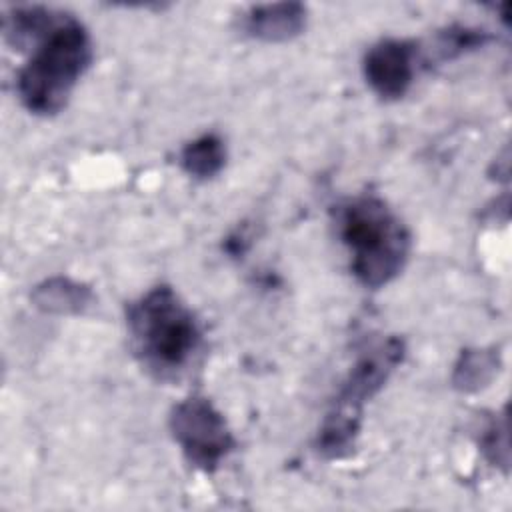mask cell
Listing matches in <instances>:
<instances>
[{"label":"cell","mask_w":512,"mask_h":512,"mask_svg":"<svg viewBox=\"0 0 512 512\" xmlns=\"http://www.w3.org/2000/svg\"><path fill=\"white\" fill-rule=\"evenodd\" d=\"M92 62L86 26L58 12L52 26L34 42L32 56L18 70L16 92L22 106L38 116H54L66 104Z\"/></svg>","instance_id":"1"},{"label":"cell","mask_w":512,"mask_h":512,"mask_svg":"<svg viewBox=\"0 0 512 512\" xmlns=\"http://www.w3.org/2000/svg\"><path fill=\"white\" fill-rule=\"evenodd\" d=\"M336 228L350 252V268L366 288H382L404 268L410 232L376 196H356L336 210Z\"/></svg>","instance_id":"2"},{"label":"cell","mask_w":512,"mask_h":512,"mask_svg":"<svg viewBox=\"0 0 512 512\" xmlns=\"http://www.w3.org/2000/svg\"><path fill=\"white\" fill-rule=\"evenodd\" d=\"M126 322L136 356L158 378L184 370L200 346L202 334L194 312L166 284L134 300Z\"/></svg>","instance_id":"3"},{"label":"cell","mask_w":512,"mask_h":512,"mask_svg":"<svg viewBox=\"0 0 512 512\" xmlns=\"http://www.w3.org/2000/svg\"><path fill=\"white\" fill-rule=\"evenodd\" d=\"M168 426L184 458L202 472H214L236 446L226 418L204 396H188L174 404Z\"/></svg>","instance_id":"4"},{"label":"cell","mask_w":512,"mask_h":512,"mask_svg":"<svg viewBox=\"0 0 512 512\" xmlns=\"http://www.w3.org/2000/svg\"><path fill=\"white\" fill-rule=\"evenodd\" d=\"M404 352V340L398 336H388L364 350L344 378L334 406L326 418L360 430L364 402L370 400L386 384L388 376L404 360Z\"/></svg>","instance_id":"5"},{"label":"cell","mask_w":512,"mask_h":512,"mask_svg":"<svg viewBox=\"0 0 512 512\" xmlns=\"http://www.w3.org/2000/svg\"><path fill=\"white\" fill-rule=\"evenodd\" d=\"M364 78L368 86L384 100L402 98L416 72V48L408 40L384 38L364 56Z\"/></svg>","instance_id":"6"},{"label":"cell","mask_w":512,"mask_h":512,"mask_svg":"<svg viewBox=\"0 0 512 512\" xmlns=\"http://www.w3.org/2000/svg\"><path fill=\"white\" fill-rule=\"evenodd\" d=\"M308 10L300 2L250 6L242 14V30L262 42H288L306 28Z\"/></svg>","instance_id":"7"},{"label":"cell","mask_w":512,"mask_h":512,"mask_svg":"<svg viewBox=\"0 0 512 512\" xmlns=\"http://www.w3.org/2000/svg\"><path fill=\"white\" fill-rule=\"evenodd\" d=\"M94 300V292L88 284L68 276L46 278L30 292V302L36 310L56 316H80Z\"/></svg>","instance_id":"8"},{"label":"cell","mask_w":512,"mask_h":512,"mask_svg":"<svg viewBox=\"0 0 512 512\" xmlns=\"http://www.w3.org/2000/svg\"><path fill=\"white\" fill-rule=\"evenodd\" d=\"M502 366V356L496 346L466 348L460 352L452 370V386L458 392H478L486 388Z\"/></svg>","instance_id":"9"},{"label":"cell","mask_w":512,"mask_h":512,"mask_svg":"<svg viewBox=\"0 0 512 512\" xmlns=\"http://www.w3.org/2000/svg\"><path fill=\"white\" fill-rule=\"evenodd\" d=\"M226 162V148L220 136L202 134L188 142L180 152V166L184 172L198 180L216 176Z\"/></svg>","instance_id":"10"},{"label":"cell","mask_w":512,"mask_h":512,"mask_svg":"<svg viewBox=\"0 0 512 512\" xmlns=\"http://www.w3.org/2000/svg\"><path fill=\"white\" fill-rule=\"evenodd\" d=\"M492 40V34L482 28H470V26H448L436 34L434 42V58L436 60H454L466 52H472L476 48L486 46Z\"/></svg>","instance_id":"11"},{"label":"cell","mask_w":512,"mask_h":512,"mask_svg":"<svg viewBox=\"0 0 512 512\" xmlns=\"http://www.w3.org/2000/svg\"><path fill=\"white\" fill-rule=\"evenodd\" d=\"M480 450L486 460L504 472L510 464V440H508V416L506 410L488 422L484 434L480 438Z\"/></svg>","instance_id":"12"}]
</instances>
